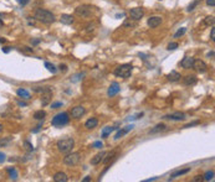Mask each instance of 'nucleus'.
<instances>
[{"mask_svg": "<svg viewBox=\"0 0 215 182\" xmlns=\"http://www.w3.org/2000/svg\"><path fill=\"white\" fill-rule=\"evenodd\" d=\"M45 116H46V111H44V110H37L34 113V119L36 120H42Z\"/></svg>", "mask_w": 215, "mask_h": 182, "instance_id": "27", "label": "nucleus"}, {"mask_svg": "<svg viewBox=\"0 0 215 182\" xmlns=\"http://www.w3.org/2000/svg\"><path fill=\"white\" fill-rule=\"evenodd\" d=\"M21 6H25V5H28L29 2H30V0H16Z\"/></svg>", "mask_w": 215, "mask_h": 182, "instance_id": "42", "label": "nucleus"}, {"mask_svg": "<svg viewBox=\"0 0 215 182\" xmlns=\"http://www.w3.org/2000/svg\"><path fill=\"white\" fill-rule=\"evenodd\" d=\"M119 91H121V88H119V84H118L117 82L111 83V86L108 87V91H107L108 97H113V96L118 94V93H119Z\"/></svg>", "mask_w": 215, "mask_h": 182, "instance_id": "10", "label": "nucleus"}, {"mask_svg": "<svg viewBox=\"0 0 215 182\" xmlns=\"http://www.w3.org/2000/svg\"><path fill=\"white\" fill-rule=\"evenodd\" d=\"M75 12L80 17H90L92 14V6L90 5H80L75 9Z\"/></svg>", "mask_w": 215, "mask_h": 182, "instance_id": "6", "label": "nucleus"}, {"mask_svg": "<svg viewBox=\"0 0 215 182\" xmlns=\"http://www.w3.org/2000/svg\"><path fill=\"white\" fill-rule=\"evenodd\" d=\"M69 121H70L69 113H66V111H62V113H59V114H56V115L52 118V120H51V124H52L54 126L61 128V126H64V125L69 124Z\"/></svg>", "mask_w": 215, "mask_h": 182, "instance_id": "3", "label": "nucleus"}, {"mask_svg": "<svg viewBox=\"0 0 215 182\" xmlns=\"http://www.w3.org/2000/svg\"><path fill=\"white\" fill-rule=\"evenodd\" d=\"M189 171H190V167H186V169H183V170L174 171V172L170 175V177H169V181H170V180H173V179H176V177H179V176H183V175L188 174Z\"/></svg>", "mask_w": 215, "mask_h": 182, "instance_id": "19", "label": "nucleus"}, {"mask_svg": "<svg viewBox=\"0 0 215 182\" xmlns=\"http://www.w3.org/2000/svg\"><path fill=\"white\" fill-rule=\"evenodd\" d=\"M191 181H193V182H199V181L202 182V181H203V176H202V175H198V176H195V177H194Z\"/></svg>", "mask_w": 215, "mask_h": 182, "instance_id": "43", "label": "nucleus"}, {"mask_svg": "<svg viewBox=\"0 0 215 182\" xmlns=\"http://www.w3.org/2000/svg\"><path fill=\"white\" fill-rule=\"evenodd\" d=\"M16 94H18L20 98L30 99V93H29V91H26V89H24V88H19V89L16 91Z\"/></svg>", "mask_w": 215, "mask_h": 182, "instance_id": "24", "label": "nucleus"}, {"mask_svg": "<svg viewBox=\"0 0 215 182\" xmlns=\"http://www.w3.org/2000/svg\"><path fill=\"white\" fill-rule=\"evenodd\" d=\"M92 147H95V149H101V147H103V143H102V141H95V143L92 144Z\"/></svg>", "mask_w": 215, "mask_h": 182, "instance_id": "39", "label": "nucleus"}, {"mask_svg": "<svg viewBox=\"0 0 215 182\" xmlns=\"http://www.w3.org/2000/svg\"><path fill=\"white\" fill-rule=\"evenodd\" d=\"M167 78H168V81H170V82H178L180 78H181V76H180V73L177 72V71H172V72L167 76Z\"/></svg>", "mask_w": 215, "mask_h": 182, "instance_id": "22", "label": "nucleus"}, {"mask_svg": "<svg viewBox=\"0 0 215 182\" xmlns=\"http://www.w3.org/2000/svg\"><path fill=\"white\" fill-rule=\"evenodd\" d=\"M41 94H42L41 104L45 107V106H47V104L50 103V101H51V96H52V92H51V89H50L49 87H45V88H44V92H42Z\"/></svg>", "mask_w": 215, "mask_h": 182, "instance_id": "8", "label": "nucleus"}, {"mask_svg": "<svg viewBox=\"0 0 215 182\" xmlns=\"http://www.w3.org/2000/svg\"><path fill=\"white\" fill-rule=\"evenodd\" d=\"M85 76V73H80V74H76V76H73L72 77V82H78L80 79H82V77Z\"/></svg>", "mask_w": 215, "mask_h": 182, "instance_id": "38", "label": "nucleus"}, {"mask_svg": "<svg viewBox=\"0 0 215 182\" xmlns=\"http://www.w3.org/2000/svg\"><path fill=\"white\" fill-rule=\"evenodd\" d=\"M97 124H98V120H97L96 118H90V119L85 123V126H86L87 129H93V128L97 126Z\"/></svg>", "mask_w": 215, "mask_h": 182, "instance_id": "23", "label": "nucleus"}, {"mask_svg": "<svg viewBox=\"0 0 215 182\" xmlns=\"http://www.w3.org/2000/svg\"><path fill=\"white\" fill-rule=\"evenodd\" d=\"M10 50H11V47H3V52H5V53L10 52Z\"/></svg>", "mask_w": 215, "mask_h": 182, "instance_id": "50", "label": "nucleus"}, {"mask_svg": "<svg viewBox=\"0 0 215 182\" xmlns=\"http://www.w3.org/2000/svg\"><path fill=\"white\" fill-rule=\"evenodd\" d=\"M133 128H134V125H132V124H131V125H128V126H126V128H123V129L118 130V131H117V134L114 135V140H118V139H121L123 135H126V134H127L128 131H131Z\"/></svg>", "mask_w": 215, "mask_h": 182, "instance_id": "15", "label": "nucleus"}, {"mask_svg": "<svg viewBox=\"0 0 215 182\" xmlns=\"http://www.w3.org/2000/svg\"><path fill=\"white\" fill-rule=\"evenodd\" d=\"M11 140H13V138H10V136L4 138V139H0V147H4V146L9 145Z\"/></svg>", "mask_w": 215, "mask_h": 182, "instance_id": "32", "label": "nucleus"}, {"mask_svg": "<svg viewBox=\"0 0 215 182\" xmlns=\"http://www.w3.org/2000/svg\"><path fill=\"white\" fill-rule=\"evenodd\" d=\"M165 129H167V125L163 124V123H160V124H157V125L149 131V134H157V133H160V131H164Z\"/></svg>", "mask_w": 215, "mask_h": 182, "instance_id": "21", "label": "nucleus"}, {"mask_svg": "<svg viewBox=\"0 0 215 182\" xmlns=\"http://www.w3.org/2000/svg\"><path fill=\"white\" fill-rule=\"evenodd\" d=\"M210 38H212V41H215V29H214V26H212V31H210Z\"/></svg>", "mask_w": 215, "mask_h": 182, "instance_id": "44", "label": "nucleus"}, {"mask_svg": "<svg viewBox=\"0 0 215 182\" xmlns=\"http://www.w3.org/2000/svg\"><path fill=\"white\" fill-rule=\"evenodd\" d=\"M195 83H197V77L195 76H186L184 78V84H186V86H193Z\"/></svg>", "mask_w": 215, "mask_h": 182, "instance_id": "25", "label": "nucleus"}, {"mask_svg": "<svg viewBox=\"0 0 215 182\" xmlns=\"http://www.w3.org/2000/svg\"><path fill=\"white\" fill-rule=\"evenodd\" d=\"M5 157H6V156H5V154H4V152H1V151H0V164H1V162H4V161H5V160H6V159H5Z\"/></svg>", "mask_w": 215, "mask_h": 182, "instance_id": "45", "label": "nucleus"}, {"mask_svg": "<svg viewBox=\"0 0 215 182\" xmlns=\"http://www.w3.org/2000/svg\"><path fill=\"white\" fill-rule=\"evenodd\" d=\"M34 17L35 20L42 22V24H52L55 22V15L49 11V10H45V9H37L34 14Z\"/></svg>", "mask_w": 215, "mask_h": 182, "instance_id": "1", "label": "nucleus"}, {"mask_svg": "<svg viewBox=\"0 0 215 182\" xmlns=\"http://www.w3.org/2000/svg\"><path fill=\"white\" fill-rule=\"evenodd\" d=\"M143 15H144V10L142 7H133V9L129 10V16H131V19H133L134 21L141 20V19L143 17Z\"/></svg>", "mask_w": 215, "mask_h": 182, "instance_id": "7", "label": "nucleus"}, {"mask_svg": "<svg viewBox=\"0 0 215 182\" xmlns=\"http://www.w3.org/2000/svg\"><path fill=\"white\" fill-rule=\"evenodd\" d=\"M40 43V40L37 38V40H33V45H39Z\"/></svg>", "mask_w": 215, "mask_h": 182, "instance_id": "53", "label": "nucleus"}, {"mask_svg": "<svg viewBox=\"0 0 215 182\" xmlns=\"http://www.w3.org/2000/svg\"><path fill=\"white\" fill-rule=\"evenodd\" d=\"M214 22H215L214 16H207L204 19V25H207V26H214Z\"/></svg>", "mask_w": 215, "mask_h": 182, "instance_id": "30", "label": "nucleus"}, {"mask_svg": "<svg viewBox=\"0 0 215 182\" xmlns=\"http://www.w3.org/2000/svg\"><path fill=\"white\" fill-rule=\"evenodd\" d=\"M193 68H195L199 73H204V72H207L208 66H207V63H205L204 61H202V60H194Z\"/></svg>", "mask_w": 215, "mask_h": 182, "instance_id": "9", "label": "nucleus"}, {"mask_svg": "<svg viewBox=\"0 0 215 182\" xmlns=\"http://www.w3.org/2000/svg\"><path fill=\"white\" fill-rule=\"evenodd\" d=\"M116 157H117V152H116V151H111V152H106V155H105V157H103L102 162H103L105 165H107V164H109L111 161L116 160Z\"/></svg>", "mask_w": 215, "mask_h": 182, "instance_id": "16", "label": "nucleus"}, {"mask_svg": "<svg viewBox=\"0 0 215 182\" xmlns=\"http://www.w3.org/2000/svg\"><path fill=\"white\" fill-rule=\"evenodd\" d=\"M123 26L124 27H134L136 26V22H134V20L132 19H127V20H124V22H123Z\"/></svg>", "mask_w": 215, "mask_h": 182, "instance_id": "31", "label": "nucleus"}, {"mask_svg": "<svg viewBox=\"0 0 215 182\" xmlns=\"http://www.w3.org/2000/svg\"><path fill=\"white\" fill-rule=\"evenodd\" d=\"M178 46H179V45H178L177 42H170V43L168 45V50H169V51H173V50H177V48H178Z\"/></svg>", "mask_w": 215, "mask_h": 182, "instance_id": "37", "label": "nucleus"}, {"mask_svg": "<svg viewBox=\"0 0 215 182\" xmlns=\"http://www.w3.org/2000/svg\"><path fill=\"white\" fill-rule=\"evenodd\" d=\"M133 71V66L132 65H121L114 70V76L121 77V78H128Z\"/></svg>", "mask_w": 215, "mask_h": 182, "instance_id": "4", "label": "nucleus"}, {"mask_svg": "<svg viewBox=\"0 0 215 182\" xmlns=\"http://www.w3.org/2000/svg\"><path fill=\"white\" fill-rule=\"evenodd\" d=\"M20 51H23V52H33V48H30V47H23Z\"/></svg>", "mask_w": 215, "mask_h": 182, "instance_id": "46", "label": "nucleus"}, {"mask_svg": "<svg viewBox=\"0 0 215 182\" xmlns=\"http://www.w3.org/2000/svg\"><path fill=\"white\" fill-rule=\"evenodd\" d=\"M8 172H9L11 180H14V181L18 180V171H16L14 167H9V169H8Z\"/></svg>", "mask_w": 215, "mask_h": 182, "instance_id": "28", "label": "nucleus"}, {"mask_svg": "<svg viewBox=\"0 0 215 182\" xmlns=\"http://www.w3.org/2000/svg\"><path fill=\"white\" fill-rule=\"evenodd\" d=\"M185 32H186V29H185V27H181V29H179V30H178V31H177V32L174 34V37L177 38V37L183 36V35H184Z\"/></svg>", "mask_w": 215, "mask_h": 182, "instance_id": "34", "label": "nucleus"}, {"mask_svg": "<svg viewBox=\"0 0 215 182\" xmlns=\"http://www.w3.org/2000/svg\"><path fill=\"white\" fill-rule=\"evenodd\" d=\"M69 180V177H67V175L65 174V172H56L55 175H54V181L55 182H66Z\"/></svg>", "mask_w": 215, "mask_h": 182, "instance_id": "17", "label": "nucleus"}, {"mask_svg": "<svg viewBox=\"0 0 215 182\" xmlns=\"http://www.w3.org/2000/svg\"><path fill=\"white\" fill-rule=\"evenodd\" d=\"M82 181H83V182H88V181H91V177H90V176H86V177H85V179H83Z\"/></svg>", "mask_w": 215, "mask_h": 182, "instance_id": "52", "label": "nucleus"}, {"mask_svg": "<svg viewBox=\"0 0 215 182\" xmlns=\"http://www.w3.org/2000/svg\"><path fill=\"white\" fill-rule=\"evenodd\" d=\"M60 21L64 25H71V24H73V16L69 15V14H62L60 17Z\"/></svg>", "mask_w": 215, "mask_h": 182, "instance_id": "18", "label": "nucleus"}, {"mask_svg": "<svg viewBox=\"0 0 215 182\" xmlns=\"http://www.w3.org/2000/svg\"><path fill=\"white\" fill-rule=\"evenodd\" d=\"M208 57H214V51L209 52V53H208Z\"/></svg>", "mask_w": 215, "mask_h": 182, "instance_id": "54", "label": "nucleus"}, {"mask_svg": "<svg viewBox=\"0 0 215 182\" xmlns=\"http://www.w3.org/2000/svg\"><path fill=\"white\" fill-rule=\"evenodd\" d=\"M147 24H148V26L152 27V29L158 27V26L162 24V17H160V16H152V17L148 19Z\"/></svg>", "mask_w": 215, "mask_h": 182, "instance_id": "11", "label": "nucleus"}, {"mask_svg": "<svg viewBox=\"0 0 215 182\" xmlns=\"http://www.w3.org/2000/svg\"><path fill=\"white\" fill-rule=\"evenodd\" d=\"M18 106H19V107H28V103L21 102V101H18Z\"/></svg>", "mask_w": 215, "mask_h": 182, "instance_id": "48", "label": "nucleus"}, {"mask_svg": "<svg viewBox=\"0 0 215 182\" xmlns=\"http://www.w3.org/2000/svg\"><path fill=\"white\" fill-rule=\"evenodd\" d=\"M116 128H113V126H106V128H103V130H102V138L103 139H107L108 135L114 130Z\"/></svg>", "mask_w": 215, "mask_h": 182, "instance_id": "26", "label": "nucleus"}, {"mask_svg": "<svg viewBox=\"0 0 215 182\" xmlns=\"http://www.w3.org/2000/svg\"><path fill=\"white\" fill-rule=\"evenodd\" d=\"M45 67H46V68H47V70H49V71H50L51 73H56V72H57V68H56V67H55L52 63H50V62H45Z\"/></svg>", "mask_w": 215, "mask_h": 182, "instance_id": "33", "label": "nucleus"}, {"mask_svg": "<svg viewBox=\"0 0 215 182\" xmlns=\"http://www.w3.org/2000/svg\"><path fill=\"white\" fill-rule=\"evenodd\" d=\"M198 4H199V0H195V1H193V2H191V4L189 5V6H188L186 11H193V10H194V7H195V6L198 5Z\"/></svg>", "mask_w": 215, "mask_h": 182, "instance_id": "35", "label": "nucleus"}, {"mask_svg": "<svg viewBox=\"0 0 215 182\" xmlns=\"http://www.w3.org/2000/svg\"><path fill=\"white\" fill-rule=\"evenodd\" d=\"M60 70H62V72H66L67 71V66L66 65H60Z\"/></svg>", "mask_w": 215, "mask_h": 182, "instance_id": "49", "label": "nucleus"}, {"mask_svg": "<svg viewBox=\"0 0 215 182\" xmlns=\"http://www.w3.org/2000/svg\"><path fill=\"white\" fill-rule=\"evenodd\" d=\"M198 124H200V121H199V120H195V121H193V123H189V124L184 125V128H190V126H194V125H198Z\"/></svg>", "mask_w": 215, "mask_h": 182, "instance_id": "41", "label": "nucleus"}, {"mask_svg": "<svg viewBox=\"0 0 215 182\" xmlns=\"http://www.w3.org/2000/svg\"><path fill=\"white\" fill-rule=\"evenodd\" d=\"M24 146H25V149L28 150V151H34V146H33V144H30L29 141H24Z\"/></svg>", "mask_w": 215, "mask_h": 182, "instance_id": "36", "label": "nucleus"}, {"mask_svg": "<svg viewBox=\"0 0 215 182\" xmlns=\"http://www.w3.org/2000/svg\"><path fill=\"white\" fill-rule=\"evenodd\" d=\"M158 177H153V179H149V180H145V182H150V181H154V180H157Z\"/></svg>", "mask_w": 215, "mask_h": 182, "instance_id": "56", "label": "nucleus"}, {"mask_svg": "<svg viewBox=\"0 0 215 182\" xmlns=\"http://www.w3.org/2000/svg\"><path fill=\"white\" fill-rule=\"evenodd\" d=\"M60 107H62V103H61V102H55V103L51 104V108H52V109H57V108H60Z\"/></svg>", "mask_w": 215, "mask_h": 182, "instance_id": "40", "label": "nucleus"}, {"mask_svg": "<svg viewBox=\"0 0 215 182\" xmlns=\"http://www.w3.org/2000/svg\"><path fill=\"white\" fill-rule=\"evenodd\" d=\"M40 129H41V124H40V125H37V126H36V129H34V130H33V133H37V131H39V130H40Z\"/></svg>", "mask_w": 215, "mask_h": 182, "instance_id": "51", "label": "nucleus"}, {"mask_svg": "<svg viewBox=\"0 0 215 182\" xmlns=\"http://www.w3.org/2000/svg\"><path fill=\"white\" fill-rule=\"evenodd\" d=\"M208 6H215V0H207Z\"/></svg>", "mask_w": 215, "mask_h": 182, "instance_id": "47", "label": "nucleus"}, {"mask_svg": "<svg viewBox=\"0 0 215 182\" xmlns=\"http://www.w3.org/2000/svg\"><path fill=\"white\" fill-rule=\"evenodd\" d=\"M85 113H86V110H85V108H83V107H81V106H77V107L72 108L71 116H72V118H75V119H77V118H81V116H82Z\"/></svg>", "mask_w": 215, "mask_h": 182, "instance_id": "13", "label": "nucleus"}, {"mask_svg": "<svg viewBox=\"0 0 215 182\" xmlns=\"http://www.w3.org/2000/svg\"><path fill=\"white\" fill-rule=\"evenodd\" d=\"M3 25H4V22H3V20H1V19H0V29H1V27H3Z\"/></svg>", "mask_w": 215, "mask_h": 182, "instance_id": "57", "label": "nucleus"}, {"mask_svg": "<svg viewBox=\"0 0 215 182\" xmlns=\"http://www.w3.org/2000/svg\"><path fill=\"white\" fill-rule=\"evenodd\" d=\"M164 118H165V119H169V120H177V121H179V120H184V119H185V114L181 113V111H176V113H173V114L165 115Z\"/></svg>", "mask_w": 215, "mask_h": 182, "instance_id": "12", "label": "nucleus"}, {"mask_svg": "<svg viewBox=\"0 0 215 182\" xmlns=\"http://www.w3.org/2000/svg\"><path fill=\"white\" fill-rule=\"evenodd\" d=\"M193 63H194V58L193 57H184L181 61H180V66L185 70H190L193 68Z\"/></svg>", "mask_w": 215, "mask_h": 182, "instance_id": "14", "label": "nucleus"}, {"mask_svg": "<svg viewBox=\"0 0 215 182\" xmlns=\"http://www.w3.org/2000/svg\"><path fill=\"white\" fill-rule=\"evenodd\" d=\"M1 131H3V125L0 124V133H1Z\"/></svg>", "mask_w": 215, "mask_h": 182, "instance_id": "58", "label": "nucleus"}, {"mask_svg": "<svg viewBox=\"0 0 215 182\" xmlns=\"http://www.w3.org/2000/svg\"><path fill=\"white\" fill-rule=\"evenodd\" d=\"M5 42H6V40L4 37H0V43H5Z\"/></svg>", "mask_w": 215, "mask_h": 182, "instance_id": "55", "label": "nucleus"}, {"mask_svg": "<svg viewBox=\"0 0 215 182\" xmlns=\"http://www.w3.org/2000/svg\"><path fill=\"white\" fill-rule=\"evenodd\" d=\"M214 180V171H207L205 175L203 176V181H213Z\"/></svg>", "mask_w": 215, "mask_h": 182, "instance_id": "29", "label": "nucleus"}, {"mask_svg": "<svg viewBox=\"0 0 215 182\" xmlns=\"http://www.w3.org/2000/svg\"><path fill=\"white\" fill-rule=\"evenodd\" d=\"M75 146V140L72 138H65L57 141V149L62 154H69Z\"/></svg>", "mask_w": 215, "mask_h": 182, "instance_id": "2", "label": "nucleus"}, {"mask_svg": "<svg viewBox=\"0 0 215 182\" xmlns=\"http://www.w3.org/2000/svg\"><path fill=\"white\" fill-rule=\"evenodd\" d=\"M105 155H106V152H105V151H102V152L97 154L95 157H92V159H91V164H92V165H98V164H100V162L103 160Z\"/></svg>", "mask_w": 215, "mask_h": 182, "instance_id": "20", "label": "nucleus"}, {"mask_svg": "<svg viewBox=\"0 0 215 182\" xmlns=\"http://www.w3.org/2000/svg\"><path fill=\"white\" fill-rule=\"evenodd\" d=\"M80 159H81L80 152H71V154L69 152L64 159V164L67 166H76L80 162Z\"/></svg>", "mask_w": 215, "mask_h": 182, "instance_id": "5", "label": "nucleus"}]
</instances>
